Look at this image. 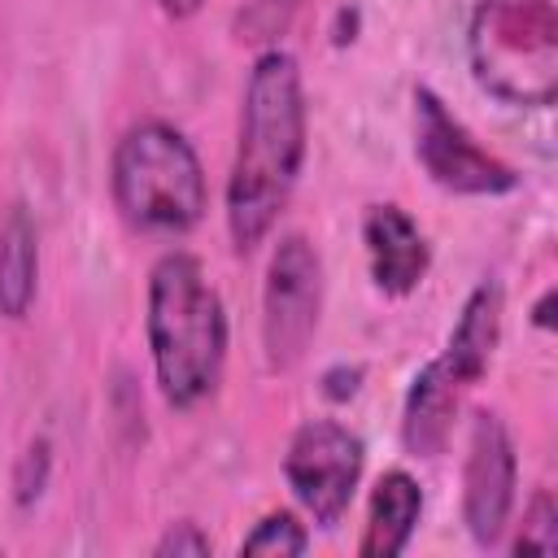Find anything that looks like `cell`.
I'll return each instance as SVG.
<instances>
[{
  "mask_svg": "<svg viewBox=\"0 0 558 558\" xmlns=\"http://www.w3.org/2000/svg\"><path fill=\"white\" fill-rule=\"evenodd\" d=\"M362 244H366L371 279L384 296H410L427 279V266H432L427 235L401 205L392 201L371 205L362 218Z\"/></svg>",
  "mask_w": 558,
  "mask_h": 558,
  "instance_id": "obj_9",
  "label": "cell"
},
{
  "mask_svg": "<svg viewBox=\"0 0 558 558\" xmlns=\"http://www.w3.org/2000/svg\"><path fill=\"white\" fill-rule=\"evenodd\" d=\"M310 549V532L292 510H270L253 523V532L240 541V554H266V558H296Z\"/></svg>",
  "mask_w": 558,
  "mask_h": 558,
  "instance_id": "obj_14",
  "label": "cell"
},
{
  "mask_svg": "<svg viewBox=\"0 0 558 558\" xmlns=\"http://www.w3.org/2000/svg\"><path fill=\"white\" fill-rule=\"evenodd\" d=\"M153 554H157V558H205V554H214V541L201 532V523L179 519V523H170V527L157 536Z\"/></svg>",
  "mask_w": 558,
  "mask_h": 558,
  "instance_id": "obj_18",
  "label": "cell"
},
{
  "mask_svg": "<svg viewBox=\"0 0 558 558\" xmlns=\"http://www.w3.org/2000/svg\"><path fill=\"white\" fill-rule=\"evenodd\" d=\"M501 314H506L501 283L497 279H480L466 292V301L458 310V323H453V331L445 340V353H440V362L449 366V375L458 384L471 388V384L484 379V371H488V362L497 353V340H501Z\"/></svg>",
  "mask_w": 558,
  "mask_h": 558,
  "instance_id": "obj_11",
  "label": "cell"
},
{
  "mask_svg": "<svg viewBox=\"0 0 558 558\" xmlns=\"http://www.w3.org/2000/svg\"><path fill=\"white\" fill-rule=\"evenodd\" d=\"M48 480H52V445H48L44 436H35V440L17 453V466H13V501H17L22 510L35 506V501L44 497Z\"/></svg>",
  "mask_w": 558,
  "mask_h": 558,
  "instance_id": "obj_16",
  "label": "cell"
},
{
  "mask_svg": "<svg viewBox=\"0 0 558 558\" xmlns=\"http://www.w3.org/2000/svg\"><path fill=\"white\" fill-rule=\"evenodd\" d=\"M323 318V257L310 235L288 231L275 240L262 283V353L270 371H292Z\"/></svg>",
  "mask_w": 558,
  "mask_h": 558,
  "instance_id": "obj_5",
  "label": "cell"
},
{
  "mask_svg": "<svg viewBox=\"0 0 558 558\" xmlns=\"http://www.w3.org/2000/svg\"><path fill=\"white\" fill-rule=\"evenodd\" d=\"M292 9H296V0H244L235 39H244V44H270L292 22Z\"/></svg>",
  "mask_w": 558,
  "mask_h": 558,
  "instance_id": "obj_17",
  "label": "cell"
},
{
  "mask_svg": "<svg viewBox=\"0 0 558 558\" xmlns=\"http://www.w3.org/2000/svg\"><path fill=\"white\" fill-rule=\"evenodd\" d=\"M144 336L157 388L166 405L196 410L222 384L227 366V310L218 288L205 279V266L187 248H170L148 270Z\"/></svg>",
  "mask_w": 558,
  "mask_h": 558,
  "instance_id": "obj_2",
  "label": "cell"
},
{
  "mask_svg": "<svg viewBox=\"0 0 558 558\" xmlns=\"http://www.w3.org/2000/svg\"><path fill=\"white\" fill-rule=\"evenodd\" d=\"M157 4H161V13H166V17L187 22V17H196V13H201V4H205V0H157Z\"/></svg>",
  "mask_w": 558,
  "mask_h": 558,
  "instance_id": "obj_20",
  "label": "cell"
},
{
  "mask_svg": "<svg viewBox=\"0 0 558 558\" xmlns=\"http://www.w3.org/2000/svg\"><path fill=\"white\" fill-rule=\"evenodd\" d=\"M475 83L514 109L558 96V0H480L466 26Z\"/></svg>",
  "mask_w": 558,
  "mask_h": 558,
  "instance_id": "obj_4",
  "label": "cell"
},
{
  "mask_svg": "<svg viewBox=\"0 0 558 558\" xmlns=\"http://www.w3.org/2000/svg\"><path fill=\"white\" fill-rule=\"evenodd\" d=\"M109 192L131 227L161 235L192 231L209 209V183L192 140L161 118L122 131L109 161Z\"/></svg>",
  "mask_w": 558,
  "mask_h": 558,
  "instance_id": "obj_3",
  "label": "cell"
},
{
  "mask_svg": "<svg viewBox=\"0 0 558 558\" xmlns=\"http://www.w3.org/2000/svg\"><path fill=\"white\" fill-rule=\"evenodd\" d=\"M514 488H519L514 436L501 414L475 410L466 432V462H462V523L480 549L501 545L514 510Z\"/></svg>",
  "mask_w": 558,
  "mask_h": 558,
  "instance_id": "obj_8",
  "label": "cell"
},
{
  "mask_svg": "<svg viewBox=\"0 0 558 558\" xmlns=\"http://www.w3.org/2000/svg\"><path fill=\"white\" fill-rule=\"evenodd\" d=\"M423 519V488L410 471L392 466L375 480L371 488V506H366V527H362V541H357V554L362 558H397L414 527Z\"/></svg>",
  "mask_w": 558,
  "mask_h": 558,
  "instance_id": "obj_12",
  "label": "cell"
},
{
  "mask_svg": "<svg viewBox=\"0 0 558 558\" xmlns=\"http://www.w3.org/2000/svg\"><path fill=\"white\" fill-rule=\"evenodd\" d=\"M462 392H466V384H458L440 357H432L410 379L405 405H401V445H405L410 458L445 453V445L453 436V418H458Z\"/></svg>",
  "mask_w": 558,
  "mask_h": 558,
  "instance_id": "obj_10",
  "label": "cell"
},
{
  "mask_svg": "<svg viewBox=\"0 0 558 558\" xmlns=\"http://www.w3.org/2000/svg\"><path fill=\"white\" fill-rule=\"evenodd\" d=\"M39 288V231L26 205H9L0 218V314L22 323Z\"/></svg>",
  "mask_w": 558,
  "mask_h": 558,
  "instance_id": "obj_13",
  "label": "cell"
},
{
  "mask_svg": "<svg viewBox=\"0 0 558 558\" xmlns=\"http://www.w3.org/2000/svg\"><path fill=\"white\" fill-rule=\"evenodd\" d=\"M357 388H362V366L336 362L323 371V397L327 401H349V397H357Z\"/></svg>",
  "mask_w": 558,
  "mask_h": 558,
  "instance_id": "obj_19",
  "label": "cell"
},
{
  "mask_svg": "<svg viewBox=\"0 0 558 558\" xmlns=\"http://www.w3.org/2000/svg\"><path fill=\"white\" fill-rule=\"evenodd\" d=\"M549 310H554V288H545V296L536 301V310H532V323H536V327H549V323H554V314H549Z\"/></svg>",
  "mask_w": 558,
  "mask_h": 558,
  "instance_id": "obj_21",
  "label": "cell"
},
{
  "mask_svg": "<svg viewBox=\"0 0 558 558\" xmlns=\"http://www.w3.org/2000/svg\"><path fill=\"white\" fill-rule=\"evenodd\" d=\"M305 166V83L301 65L283 48L253 57L235 161L227 174V235L235 253H253L279 222Z\"/></svg>",
  "mask_w": 558,
  "mask_h": 558,
  "instance_id": "obj_1",
  "label": "cell"
},
{
  "mask_svg": "<svg viewBox=\"0 0 558 558\" xmlns=\"http://www.w3.org/2000/svg\"><path fill=\"white\" fill-rule=\"evenodd\" d=\"M414 157L436 187L458 196H501L519 187L514 166L488 153L432 87H414Z\"/></svg>",
  "mask_w": 558,
  "mask_h": 558,
  "instance_id": "obj_7",
  "label": "cell"
},
{
  "mask_svg": "<svg viewBox=\"0 0 558 558\" xmlns=\"http://www.w3.org/2000/svg\"><path fill=\"white\" fill-rule=\"evenodd\" d=\"M514 554H558V501L549 488H536L527 510H523V527L510 545Z\"/></svg>",
  "mask_w": 558,
  "mask_h": 558,
  "instance_id": "obj_15",
  "label": "cell"
},
{
  "mask_svg": "<svg viewBox=\"0 0 558 558\" xmlns=\"http://www.w3.org/2000/svg\"><path fill=\"white\" fill-rule=\"evenodd\" d=\"M362 466H366L362 436L336 418H305L283 449V480L296 506L318 527H336L349 514L362 484Z\"/></svg>",
  "mask_w": 558,
  "mask_h": 558,
  "instance_id": "obj_6",
  "label": "cell"
}]
</instances>
